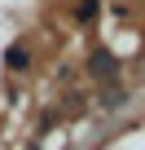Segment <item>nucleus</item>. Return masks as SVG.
<instances>
[{
  "label": "nucleus",
  "instance_id": "f257e3e1",
  "mask_svg": "<svg viewBox=\"0 0 145 150\" xmlns=\"http://www.w3.org/2000/svg\"><path fill=\"white\" fill-rule=\"evenodd\" d=\"M5 62H9V71H22V66H27V49H18V44H13V49L5 53Z\"/></svg>",
  "mask_w": 145,
  "mask_h": 150
},
{
  "label": "nucleus",
  "instance_id": "f03ea898",
  "mask_svg": "<svg viewBox=\"0 0 145 150\" xmlns=\"http://www.w3.org/2000/svg\"><path fill=\"white\" fill-rule=\"evenodd\" d=\"M92 71H97V75H114V62H110V53H97V57H92Z\"/></svg>",
  "mask_w": 145,
  "mask_h": 150
}]
</instances>
